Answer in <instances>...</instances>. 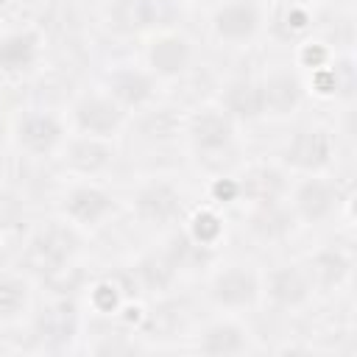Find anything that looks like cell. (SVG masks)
<instances>
[{
  "label": "cell",
  "mask_w": 357,
  "mask_h": 357,
  "mask_svg": "<svg viewBox=\"0 0 357 357\" xmlns=\"http://www.w3.org/2000/svg\"><path fill=\"white\" fill-rule=\"evenodd\" d=\"M332 156H335L332 134L326 128H315V126L298 128L287 139V148H284V162L304 173H318V170L329 167Z\"/></svg>",
  "instance_id": "cell-1"
},
{
  "label": "cell",
  "mask_w": 357,
  "mask_h": 357,
  "mask_svg": "<svg viewBox=\"0 0 357 357\" xmlns=\"http://www.w3.org/2000/svg\"><path fill=\"white\" fill-rule=\"evenodd\" d=\"M134 206H137V215L142 223L170 226L181 215V195L176 187H170L165 181H151L137 192Z\"/></svg>",
  "instance_id": "cell-2"
},
{
  "label": "cell",
  "mask_w": 357,
  "mask_h": 357,
  "mask_svg": "<svg viewBox=\"0 0 357 357\" xmlns=\"http://www.w3.org/2000/svg\"><path fill=\"white\" fill-rule=\"evenodd\" d=\"M75 117L86 137H112L123 123V109L112 95H86L75 106Z\"/></svg>",
  "instance_id": "cell-3"
},
{
  "label": "cell",
  "mask_w": 357,
  "mask_h": 357,
  "mask_svg": "<svg viewBox=\"0 0 357 357\" xmlns=\"http://www.w3.org/2000/svg\"><path fill=\"white\" fill-rule=\"evenodd\" d=\"M28 262L33 271L39 273H56L61 271L64 259L70 257V231L59 229V226H47L42 231H36L28 243Z\"/></svg>",
  "instance_id": "cell-4"
},
{
  "label": "cell",
  "mask_w": 357,
  "mask_h": 357,
  "mask_svg": "<svg viewBox=\"0 0 357 357\" xmlns=\"http://www.w3.org/2000/svg\"><path fill=\"white\" fill-rule=\"evenodd\" d=\"M231 117L223 109H204L201 114L192 117L190 123V139L198 153H218L226 151L231 142Z\"/></svg>",
  "instance_id": "cell-5"
},
{
  "label": "cell",
  "mask_w": 357,
  "mask_h": 357,
  "mask_svg": "<svg viewBox=\"0 0 357 357\" xmlns=\"http://www.w3.org/2000/svg\"><path fill=\"white\" fill-rule=\"evenodd\" d=\"M215 31L226 42H245L259 31V8L251 0H231L218 8Z\"/></svg>",
  "instance_id": "cell-6"
},
{
  "label": "cell",
  "mask_w": 357,
  "mask_h": 357,
  "mask_svg": "<svg viewBox=\"0 0 357 357\" xmlns=\"http://www.w3.org/2000/svg\"><path fill=\"white\" fill-rule=\"evenodd\" d=\"M259 284H257V276L251 271H245L243 265H229L226 271H220L212 282V296L215 301L226 304V307H243V304H251L254 296H257Z\"/></svg>",
  "instance_id": "cell-7"
},
{
  "label": "cell",
  "mask_w": 357,
  "mask_h": 357,
  "mask_svg": "<svg viewBox=\"0 0 357 357\" xmlns=\"http://www.w3.org/2000/svg\"><path fill=\"white\" fill-rule=\"evenodd\" d=\"M259 95H262V114H268V109L271 114H287L298 106L301 86L290 73L276 70L265 75V81H259Z\"/></svg>",
  "instance_id": "cell-8"
},
{
  "label": "cell",
  "mask_w": 357,
  "mask_h": 357,
  "mask_svg": "<svg viewBox=\"0 0 357 357\" xmlns=\"http://www.w3.org/2000/svg\"><path fill=\"white\" fill-rule=\"evenodd\" d=\"M296 209L307 220H321L337 206V187L324 181L321 176H310L298 190H296Z\"/></svg>",
  "instance_id": "cell-9"
},
{
  "label": "cell",
  "mask_w": 357,
  "mask_h": 357,
  "mask_svg": "<svg viewBox=\"0 0 357 357\" xmlns=\"http://www.w3.org/2000/svg\"><path fill=\"white\" fill-rule=\"evenodd\" d=\"M268 296L282 307H296L310 296V279L296 265L276 268L268 276Z\"/></svg>",
  "instance_id": "cell-10"
},
{
  "label": "cell",
  "mask_w": 357,
  "mask_h": 357,
  "mask_svg": "<svg viewBox=\"0 0 357 357\" xmlns=\"http://www.w3.org/2000/svg\"><path fill=\"white\" fill-rule=\"evenodd\" d=\"M20 145L31 153H47L61 139V128L50 114H28L17 128Z\"/></svg>",
  "instance_id": "cell-11"
},
{
  "label": "cell",
  "mask_w": 357,
  "mask_h": 357,
  "mask_svg": "<svg viewBox=\"0 0 357 357\" xmlns=\"http://www.w3.org/2000/svg\"><path fill=\"white\" fill-rule=\"evenodd\" d=\"M112 209V198L98 187H75L64 198V212L78 223H98Z\"/></svg>",
  "instance_id": "cell-12"
},
{
  "label": "cell",
  "mask_w": 357,
  "mask_h": 357,
  "mask_svg": "<svg viewBox=\"0 0 357 357\" xmlns=\"http://www.w3.org/2000/svg\"><path fill=\"white\" fill-rule=\"evenodd\" d=\"M190 61V45L178 36H162L151 45V67L162 75H176Z\"/></svg>",
  "instance_id": "cell-13"
},
{
  "label": "cell",
  "mask_w": 357,
  "mask_h": 357,
  "mask_svg": "<svg viewBox=\"0 0 357 357\" xmlns=\"http://www.w3.org/2000/svg\"><path fill=\"white\" fill-rule=\"evenodd\" d=\"M109 95L123 106V103H139L151 95V81L142 75V73H131V70H123V73H114L112 84H109Z\"/></svg>",
  "instance_id": "cell-14"
},
{
  "label": "cell",
  "mask_w": 357,
  "mask_h": 357,
  "mask_svg": "<svg viewBox=\"0 0 357 357\" xmlns=\"http://www.w3.org/2000/svg\"><path fill=\"white\" fill-rule=\"evenodd\" d=\"M109 153L112 151L100 142V137H86L70 148V165L84 170V173H98L109 162Z\"/></svg>",
  "instance_id": "cell-15"
},
{
  "label": "cell",
  "mask_w": 357,
  "mask_h": 357,
  "mask_svg": "<svg viewBox=\"0 0 357 357\" xmlns=\"http://www.w3.org/2000/svg\"><path fill=\"white\" fill-rule=\"evenodd\" d=\"M243 332L231 324H218L212 329L204 332V343L201 349L204 351H212V354H220V351H240L243 349Z\"/></svg>",
  "instance_id": "cell-16"
},
{
  "label": "cell",
  "mask_w": 357,
  "mask_h": 357,
  "mask_svg": "<svg viewBox=\"0 0 357 357\" xmlns=\"http://www.w3.org/2000/svg\"><path fill=\"white\" fill-rule=\"evenodd\" d=\"M25 282L14 276H0V318H14L25 307Z\"/></svg>",
  "instance_id": "cell-17"
},
{
  "label": "cell",
  "mask_w": 357,
  "mask_h": 357,
  "mask_svg": "<svg viewBox=\"0 0 357 357\" xmlns=\"http://www.w3.org/2000/svg\"><path fill=\"white\" fill-rule=\"evenodd\" d=\"M329 3H340V6H349L351 0H329Z\"/></svg>",
  "instance_id": "cell-18"
}]
</instances>
